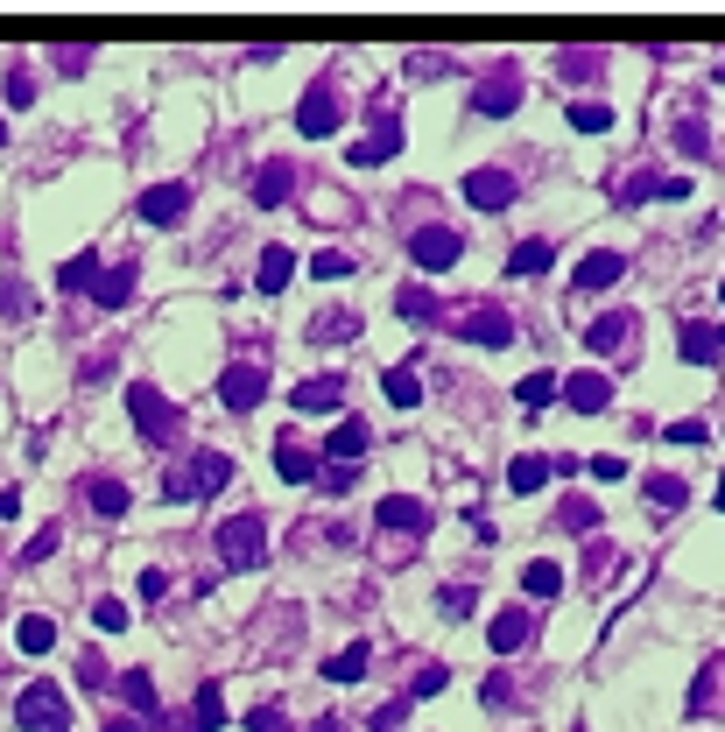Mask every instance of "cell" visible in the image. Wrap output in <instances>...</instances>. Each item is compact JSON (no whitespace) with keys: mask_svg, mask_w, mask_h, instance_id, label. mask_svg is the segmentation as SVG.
<instances>
[{"mask_svg":"<svg viewBox=\"0 0 725 732\" xmlns=\"http://www.w3.org/2000/svg\"><path fill=\"white\" fill-rule=\"evenodd\" d=\"M127 415L141 423L148 444H176V430H184V409H176L155 381H127Z\"/></svg>","mask_w":725,"mask_h":732,"instance_id":"obj_1","label":"cell"},{"mask_svg":"<svg viewBox=\"0 0 725 732\" xmlns=\"http://www.w3.org/2000/svg\"><path fill=\"white\" fill-rule=\"evenodd\" d=\"M218 557H226L233 571H261V557H268V521L261 514H226L218 521Z\"/></svg>","mask_w":725,"mask_h":732,"instance_id":"obj_2","label":"cell"},{"mask_svg":"<svg viewBox=\"0 0 725 732\" xmlns=\"http://www.w3.org/2000/svg\"><path fill=\"white\" fill-rule=\"evenodd\" d=\"M218 486H233V458L226 451H198L190 466L170 472V500H212Z\"/></svg>","mask_w":725,"mask_h":732,"instance_id":"obj_3","label":"cell"},{"mask_svg":"<svg viewBox=\"0 0 725 732\" xmlns=\"http://www.w3.org/2000/svg\"><path fill=\"white\" fill-rule=\"evenodd\" d=\"M14 725L22 732H71L64 691H57V683H28V691L14 697Z\"/></svg>","mask_w":725,"mask_h":732,"instance_id":"obj_4","label":"cell"},{"mask_svg":"<svg viewBox=\"0 0 725 732\" xmlns=\"http://www.w3.org/2000/svg\"><path fill=\"white\" fill-rule=\"evenodd\" d=\"M409 261H416L423 275H443V268L465 261V240H458L451 226H416L409 233Z\"/></svg>","mask_w":725,"mask_h":732,"instance_id":"obj_5","label":"cell"},{"mask_svg":"<svg viewBox=\"0 0 725 732\" xmlns=\"http://www.w3.org/2000/svg\"><path fill=\"white\" fill-rule=\"evenodd\" d=\"M346 127V107H338L332 85H317V92H303V107H296V134H310V141H324V134Z\"/></svg>","mask_w":725,"mask_h":732,"instance_id":"obj_6","label":"cell"},{"mask_svg":"<svg viewBox=\"0 0 725 732\" xmlns=\"http://www.w3.org/2000/svg\"><path fill=\"white\" fill-rule=\"evenodd\" d=\"M261 395H268V373L261 367H226L218 373V401H226V409H261Z\"/></svg>","mask_w":725,"mask_h":732,"instance_id":"obj_7","label":"cell"},{"mask_svg":"<svg viewBox=\"0 0 725 732\" xmlns=\"http://www.w3.org/2000/svg\"><path fill=\"white\" fill-rule=\"evenodd\" d=\"M465 204H479V212H508V204H514V176L508 170H472L465 176Z\"/></svg>","mask_w":725,"mask_h":732,"instance_id":"obj_8","label":"cell"},{"mask_svg":"<svg viewBox=\"0 0 725 732\" xmlns=\"http://www.w3.org/2000/svg\"><path fill=\"white\" fill-rule=\"evenodd\" d=\"M184 212H190V184H155V190H141V219H148V226H176Z\"/></svg>","mask_w":725,"mask_h":732,"instance_id":"obj_9","label":"cell"},{"mask_svg":"<svg viewBox=\"0 0 725 732\" xmlns=\"http://www.w3.org/2000/svg\"><path fill=\"white\" fill-rule=\"evenodd\" d=\"M557 395H564L578 415H599L605 401H613V381H605V373H571V381L557 387Z\"/></svg>","mask_w":725,"mask_h":732,"instance_id":"obj_10","label":"cell"},{"mask_svg":"<svg viewBox=\"0 0 725 732\" xmlns=\"http://www.w3.org/2000/svg\"><path fill=\"white\" fill-rule=\"evenodd\" d=\"M366 444H374V430H366L360 415H346V423H338L332 437H324V451H332V466H360V458H366Z\"/></svg>","mask_w":725,"mask_h":732,"instance_id":"obj_11","label":"cell"},{"mask_svg":"<svg viewBox=\"0 0 725 732\" xmlns=\"http://www.w3.org/2000/svg\"><path fill=\"white\" fill-rule=\"evenodd\" d=\"M395 148H402V121H395V113H380V127L366 134V141H352V162H360V170H374V162H388Z\"/></svg>","mask_w":725,"mask_h":732,"instance_id":"obj_12","label":"cell"},{"mask_svg":"<svg viewBox=\"0 0 725 732\" xmlns=\"http://www.w3.org/2000/svg\"><path fill=\"white\" fill-rule=\"evenodd\" d=\"M338 401H346V381H338V373H324V381H303L289 395V409L296 415H324V409H338Z\"/></svg>","mask_w":725,"mask_h":732,"instance_id":"obj_13","label":"cell"},{"mask_svg":"<svg viewBox=\"0 0 725 732\" xmlns=\"http://www.w3.org/2000/svg\"><path fill=\"white\" fill-rule=\"evenodd\" d=\"M289 190H296V162H261L254 170V204H289Z\"/></svg>","mask_w":725,"mask_h":732,"instance_id":"obj_14","label":"cell"},{"mask_svg":"<svg viewBox=\"0 0 725 732\" xmlns=\"http://www.w3.org/2000/svg\"><path fill=\"white\" fill-rule=\"evenodd\" d=\"M620 275H627V261H620L613 247H591L585 261H578V289H613Z\"/></svg>","mask_w":725,"mask_h":732,"instance_id":"obj_15","label":"cell"},{"mask_svg":"<svg viewBox=\"0 0 725 732\" xmlns=\"http://www.w3.org/2000/svg\"><path fill=\"white\" fill-rule=\"evenodd\" d=\"M718 697H725V655L698 669V683H690V711H704V719H718Z\"/></svg>","mask_w":725,"mask_h":732,"instance_id":"obj_16","label":"cell"},{"mask_svg":"<svg viewBox=\"0 0 725 732\" xmlns=\"http://www.w3.org/2000/svg\"><path fill=\"white\" fill-rule=\"evenodd\" d=\"M127 296H135V261H121V268H99V282H92V303H99V310H121Z\"/></svg>","mask_w":725,"mask_h":732,"instance_id":"obj_17","label":"cell"},{"mask_svg":"<svg viewBox=\"0 0 725 732\" xmlns=\"http://www.w3.org/2000/svg\"><path fill=\"white\" fill-rule=\"evenodd\" d=\"M472 107H479V113H493V121H500V113H514V107H522V85H514L508 71H493V78H486L479 92H472Z\"/></svg>","mask_w":725,"mask_h":732,"instance_id":"obj_18","label":"cell"},{"mask_svg":"<svg viewBox=\"0 0 725 732\" xmlns=\"http://www.w3.org/2000/svg\"><path fill=\"white\" fill-rule=\"evenodd\" d=\"M627 332H634L627 310H605V318L585 324V346H591V352H620V346H627Z\"/></svg>","mask_w":725,"mask_h":732,"instance_id":"obj_19","label":"cell"},{"mask_svg":"<svg viewBox=\"0 0 725 732\" xmlns=\"http://www.w3.org/2000/svg\"><path fill=\"white\" fill-rule=\"evenodd\" d=\"M289 275H296V253L289 247H268V253H261V268H254V289L261 296H283Z\"/></svg>","mask_w":725,"mask_h":732,"instance_id":"obj_20","label":"cell"},{"mask_svg":"<svg viewBox=\"0 0 725 732\" xmlns=\"http://www.w3.org/2000/svg\"><path fill=\"white\" fill-rule=\"evenodd\" d=\"M458 332L479 338V346H514V324L500 318V310H472V318H458Z\"/></svg>","mask_w":725,"mask_h":732,"instance_id":"obj_21","label":"cell"},{"mask_svg":"<svg viewBox=\"0 0 725 732\" xmlns=\"http://www.w3.org/2000/svg\"><path fill=\"white\" fill-rule=\"evenodd\" d=\"M374 514H380V529H423V521H430V507L409 500V493H388V500H380Z\"/></svg>","mask_w":725,"mask_h":732,"instance_id":"obj_22","label":"cell"},{"mask_svg":"<svg viewBox=\"0 0 725 732\" xmlns=\"http://www.w3.org/2000/svg\"><path fill=\"white\" fill-rule=\"evenodd\" d=\"M226 725V697H218V683H198V697H190V732H218Z\"/></svg>","mask_w":725,"mask_h":732,"instance_id":"obj_23","label":"cell"},{"mask_svg":"<svg viewBox=\"0 0 725 732\" xmlns=\"http://www.w3.org/2000/svg\"><path fill=\"white\" fill-rule=\"evenodd\" d=\"M50 641H57V620H50V612H28V620L14 626V648H22V655H50Z\"/></svg>","mask_w":725,"mask_h":732,"instance_id":"obj_24","label":"cell"},{"mask_svg":"<svg viewBox=\"0 0 725 732\" xmlns=\"http://www.w3.org/2000/svg\"><path fill=\"white\" fill-rule=\"evenodd\" d=\"M366 677V641H352V648L324 655V683H360Z\"/></svg>","mask_w":725,"mask_h":732,"instance_id":"obj_25","label":"cell"},{"mask_svg":"<svg viewBox=\"0 0 725 732\" xmlns=\"http://www.w3.org/2000/svg\"><path fill=\"white\" fill-rule=\"evenodd\" d=\"M275 472H283L289 486H310L317 480V458H310L303 444H275Z\"/></svg>","mask_w":725,"mask_h":732,"instance_id":"obj_26","label":"cell"},{"mask_svg":"<svg viewBox=\"0 0 725 732\" xmlns=\"http://www.w3.org/2000/svg\"><path fill=\"white\" fill-rule=\"evenodd\" d=\"M522 585H528V599H550V592H564V563H557V557H536L522 571Z\"/></svg>","mask_w":725,"mask_h":732,"instance_id":"obj_27","label":"cell"},{"mask_svg":"<svg viewBox=\"0 0 725 732\" xmlns=\"http://www.w3.org/2000/svg\"><path fill=\"white\" fill-rule=\"evenodd\" d=\"M380 395H388L395 409H416V401H423V381L409 367H388V373H380Z\"/></svg>","mask_w":725,"mask_h":732,"instance_id":"obj_28","label":"cell"},{"mask_svg":"<svg viewBox=\"0 0 725 732\" xmlns=\"http://www.w3.org/2000/svg\"><path fill=\"white\" fill-rule=\"evenodd\" d=\"M57 282H64L71 296H92V282H99V253H71V261L57 268Z\"/></svg>","mask_w":725,"mask_h":732,"instance_id":"obj_29","label":"cell"},{"mask_svg":"<svg viewBox=\"0 0 725 732\" xmlns=\"http://www.w3.org/2000/svg\"><path fill=\"white\" fill-rule=\"evenodd\" d=\"M676 346H684V360H698V367L718 360V332H712V324H698V318L684 324V338H676Z\"/></svg>","mask_w":725,"mask_h":732,"instance_id":"obj_30","label":"cell"},{"mask_svg":"<svg viewBox=\"0 0 725 732\" xmlns=\"http://www.w3.org/2000/svg\"><path fill=\"white\" fill-rule=\"evenodd\" d=\"M522 641H528V612H522V606H508V612L493 620V655H514Z\"/></svg>","mask_w":725,"mask_h":732,"instance_id":"obj_31","label":"cell"},{"mask_svg":"<svg viewBox=\"0 0 725 732\" xmlns=\"http://www.w3.org/2000/svg\"><path fill=\"white\" fill-rule=\"evenodd\" d=\"M550 261H557V247H550V240H522V247L508 253V275H542Z\"/></svg>","mask_w":725,"mask_h":732,"instance_id":"obj_32","label":"cell"},{"mask_svg":"<svg viewBox=\"0 0 725 732\" xmlns=\"http://www.w3.org/2000/svg\"><path fill=\"white\" fill-rule=\"evenodd\" d=\"M571 127L578 134H605L613 127V107H605V99H571Z\"/></svg>","mask_w":725,"mask_h":732,"instance_id":"obj_33","label":"cell"},{"mask_svg":"<svg viewBox=\"0 0 725 732\" xmlns=\"http://www.w3.org/2000/svg\"><path fill=\"white\" fill-rule=\"evenodd\" d=\"M85 500H92V514H107V521L127 514V486H113V480H92V486H85Z\"/></svg>","mask_w":725,"mask_h":732,"instance_id":"obj_34","label":"cell"},{"mask_svg":"<svg viewBox=\"0 0 725 732\" xmlns=\"http://www.w3.org/2000/svg\"><path fill=\"white\" fill-rule=\"evenodd\" d=\"M310 275H317V282H346V275H352V253H346V247L310 253Z\"/></svg>","mask_w":725,"mask_h":732,"instance_id":"obj_35","label":"cell"},{"mask_svg":"<svg viewBox=\"0 0 725 732\" xmlns=\"http://www.w3.org/2000/svg\"><path fill=\"white\" fill-rule=\"evenodd\" d=\"M542 480H550V458H514V466H508V486L514 493H536Z\"/></svg>","mask_w":725,"mask_h":732,"instance_id":"obj_36","label":"cell"},{"mask_svg":"<svg viewBox=\"0 0 725 732\" xmlns=\"http://www.w3.org/2000/svg\"><path fill=\"white\" fill-rule=\"evenodd\" d=\"M121 691H127V705H135V711H148V719H155V677H148V669H127Z\"/></svg>","mask_w":725,"mask_h":732,"instance_id":"obj_37","label":"cell"},{"mask_svg":"<svg viewBox=\"0 0 725 732\" xmlns=\"http://www.w3.org/2000/svg\"><path fill=\"white\" fill-rule=\"evenodd\" d=\"M395 310H402L409 324H430V318H437V296H430V289H409V282H402V296H395Z\"/></svg>","mask_w":725,"mask_h":732,"instance_id":"obj_38","label":"cell"},{"mask_svg":"<svg viewBox=\"0 0 725 732\" xmlns=\"http://www.w3.org/2000/svg\"><path fill=\"white\" fill-rule=\"evenodd\" d=\"M557 387H564L557 373H528V381H522V409H550V401H557Z\"/></svg>","mask_w":725,"mask_h":732,"instance_id":"obj_39","label":"cell"},{"mask_svg":"<svg viewBox=\"0 0 725 732\" xmlns=\"http://www.w3.org/2000/svg\"><path fill=\"white\" fill-rule=\"evenodd\" d=\"M346 332H360V318H352V310H324V318L310 324V338H346Z\"/></svg>","mask_w":725,"mask_h":732,"instance_id":"obj_40","label":"cell"},{"mask_svg":"<svg viewBox=\"0 0 725 732\" xmlns=\"http://www.w3.org/2000/svg\"><path fill=\"white\" fill-rule=\"evenodd\" d=\"M648 500L655 507H684V480H676V472H655V480H648Z\"/></svg>","mask_w":725,"mask_h":732,"instance_id":"obj_41","label":"cell"},{"mask_svg":"<svg viewBox=\"0 0 725 732\" xmlns=\"http://www.w3.org/2000/svg\"><path fill=\"white\" fill-rule=\"evenodd\" d=\"M92 626H99V634H121V626H127V606L121 599H99L92 606Z\"/></svg>","mask_w":725,"mask_h":732,"instance_id":"obj_42","label":"cell"},{"mask_svg":"<svg viewBox=\"0 0 725 732\" xmlns=\"http://www.w3.org/2000/svg\"><path fill=\"white\" fill-rule=\"evenodd\" d=\"M247 732H289V711H283V705H261V711H247Z\"/></svg>","mask_w":725,"mask_h":732,"instance_id":"obj_43","label":"cell"},{"mask_svg":"<svg viewBox=\"0 0 725 732\" xmlns=\"http://www.w3.org/2000/svg\"><path fill=\"white\" fill-rule=\"evenodd\" d=\"M374 732H409V697H395V705L374 711Z\"/></svg>","mask_w":725,"mask_h":732,"instance_id":"obj_44","label":"cell"},{"mask_svg":"<svg viewBox=\"0 0 725 732\" xmlns=\"http://www.w3.org/2000/svg\"><path fill=\"white\" fill-rule=\"evenodd\" d=\"M443 683H451V669H443V662H430V669H416V691H409V697H437Z\"/></svg>","mask_w":725,"mask_h":732,"instance_id":"obj_45","label":"cell"},{"mask_svg":"<svg viewBox=\"0 0 725 732\" xmlns=\"http://www.w3.org/2000/svg\"><path fill=\"white\" fill-rule=\"evenodd\" d=\"M662 437H670V444H704V423H698V415H684V423H670Z\"/></svg>","mask_w":725,"mask_h":732,"instance_id":"obj_46","label":"cell"},{"mask_svg":"<svg viewBox=\"0 0 725 732\" xmlns=\"http://www.w3.org/2000/svg\"><path fill=\"white\" fill-rule=\"evenodd\" d=\"M317 486H324V493H352V472H346V466H324Z\"/></svg>","mask_w":725,"mask_h":732,"instance_id":"obj_47","label":"cell"},{"mask_svg":"<svg viewBox=\"0 0 725 732\" xmlns=\"http://www.w3.org/2000/svg\"><path fill=\"white\" fill-rule=\"evenodd\" d=\"M465 612H472V592L451 585V592H443V620H465Z\"/></svg>","mask_w":725,"mask_h":732,"instance_id":"obj_48","label":"cell"},{"mask_svg":"<svg viewBox=\"0 0 725 732\" xmlns=\"http://www.w3.org/2000/svg\"><path fill=\"white\" fill-rule=\"evenodd\" d=\"M564 521H571V529H591V521H599V507H591V500H571Z\"/></svg>","mask_w":725,"mask_h":732,"instance_id":"obj_49","label":"cell"},{"mask_svg":"<svg viewBox=\"0 0 725 732\" xmlns=\"http://www.w3.org/2000/svg\"><path fill=\"white\" fill-rule=\"evenodd\" d=\"M57 543H64V535H57V529H42V535H36V543H28V563H42V557H50V549H57Z\"/></svg>","mask_w":725,"mask_h":732,"instance_id":"obj_50","label":"cell"},{"mask_svg":"<svg viewBox=\"0 0 725 732\" xmlns=\"http://www.w3.org/2000/svg\"><path fill=\"white\" fill-rule=\"evenodd\" d=\"M14 507H22V493H14V486H0V521H8Z\"/></svg>","mask_w":725,"mask_h":732,"instance_id":"obj_51","label":"cell"},{"mask_svg":"<svg viewBox=\"0 0 725 732\" xmlns=\"http://www.w3.org/2000/svg\"><path fill=\"white\" fill-rule=\"evenodd\" d=\"M310 732H346V725H338V719H317V725H310Z\"/></svg>","mask_w":725,"mask_h":732,"instance_id":"obj_52","label":"cell"},{"mask_svg":"<svg viewBox=\"0 0 725 732\" xmlns=\"http://www.w3.org/2000/svg\"><path fill=\"white\" fill-rule=\"evenodd\" d=\"M107 732H135V719H113V725H107Z\"/></svg>","mask_w":725,"mask_h":732,"instance_id":"obj_53","label":"cell"},{"mask_svg":"<svg viewBox=\"0 0 725 732\" xmlns=\"http://www.w3.org/2000/svg\"><path fill=\"white\" fill-rule=\"evenodd\" d=\"M712 500H718V507H725V472H718V493H712Z\"/></svg>","mask_w":725,"mask_h":732,"instance_id":"obj_54","label":"cell"},{"mask_svg":"<svg viewBox=\"0 0 725 732\" xmlns=\"http://www.w3.org/2000/svg\"><path fill=\"white\" fill-rule=\"evenodd\" d=\"M712 332H718V352H725V324H712Z\"/></svg>","mask_w":725,"mask_h":732,"instance_id":"obj_55","label":"cell"},{"mask_svg":"<svg viewBox=\"0 0 725 732\" xmlns=\"http://www.w3.org/2000/svg\"><path fill=\"white\" fill-rule=\"evenodd\" d=\"M718 303H725V282H718Z\"/></svg>","mask_w":725,"mask_h":732,"instance_id":"obj_56","label":"cell"},{"mask_svg":"<svg viewBox=\"0 0 725 732\" xmlns=\"http://www.w3.org/2000/svg\"><path fill=\"white\" fill-rule=\"evenodd\" d=\"M0 141H8V127H0Z\"/></svg>","mask_w":725,"mask_h":732,"instance_id":"obj_57","label":"cell"}]
</instances>
